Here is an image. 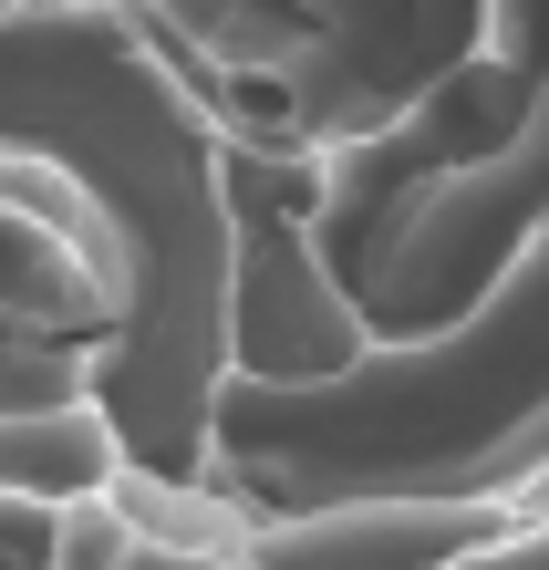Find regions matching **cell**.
Segmentation results:
<instances>
[{
	"instance_id": "obj_1",
	"label": "cell",
	"mask_w": 549,
	"mask_h": 570,
	"mask_svg": "<svg viewBox=\"0 0 549 570\" xmlns=\"http://www.w3.org/2000/svg\"><path fill=\"white\" fill-rule=\"evenodd\" d=\"M0 146L52 166L115 249L125 332L94 374V405L125 466L208 478L218 394L238 374V197L218 115L115 0H11L0 11Z\"/></svg>"
},
{
	"instance_id": "obj_2",
	"label": "cell",
	"mask_w": 549,
	"mask_h": 570,
	"mask_svg": "<svg viewBox=\"0 0 549 570\" xmlns=\"http://www.w3.org/2000/svg\"><path fill=\"white\" fill-rule=\"evenodd\" d=\"M549 478V228L425 343H373L332 384H228L208 488L301 519L342 498H529Z\"/></svg>"
},
{
	"instance_id": "obj_3",
	"label": "cell",
	"mask_w": 549,
	"mask_h": 570,
	"mask_svg": "<svg viewBox=\"0 0 549 570\" xmlns=\"http://www.w3.org/2000/svg\"><path fill=\"white\" fill-rule=\"evenodd\" d=\"M228 146L332 166L394 136L488 42V0H115Z\"/></svg>"
},
{
	"instance_id": "obj_4",
	"label": "cell",
	"mask_w": 549,
	"mask_h": 570,
	"mask_svg": "<svg viewBox=\"0 0 549 570\" xmlns=\"http://www.w3.org/2000/svg\"><path fill=\"white\" fill-rule=\"evenodd\" d=\"M115 332H125V312H115L105 271L62 228H42L31 208L0 197V415L94 405Z\"/></svg>"
},
{
	"instance_id": "obj_5",
	"label": "cell",
	"mask_w": 549,
	"mask_h": 570,
	"mask_svg": "<svg viewBox=\"0 0 549 570\" xmlns=\"http://www.w3.org/2000/svg\"><path fill=\"white\" fill-rule=\"evenodd\" d=\"M519 519V498H342V509L259 519L238 570H457Z\"/></svg>"
},
{
	"instance_id": "obj_6",
	"label": "cell",
	"mask_w": 549,
	"mask_h": 570,
	"mask_svg": "<svg viewBox=\"0 0 549 570\" xmlns=\"http://www.w3.org/2000/svg\"><path fill=\"white\" fill-rule=\"evenodd\" d=\"M457 570H549V519H508L488 550H467Z\"/></svg>"
}]
</instances>
